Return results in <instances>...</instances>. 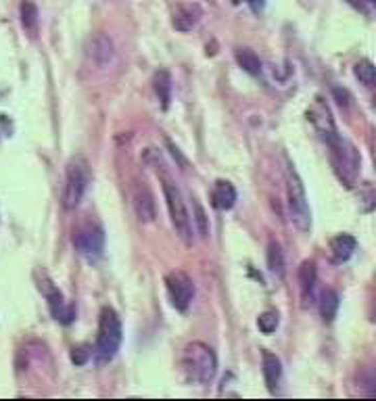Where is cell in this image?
<instances>
[{
  "label": "cell",
  "mask_w": 376,
  "mask_h": 401,
  "mask_svg": "<svg viewBox=\"0 0 376 401\" xmlns=\"http://www.w3.org/2000/svg\"><path fill=\"white\" fill-rule=\"evenodd\" d=\"M180 368L190 383L207 385L218 374V356L209 345L201 341H193L182 351Z\"/></svg>",
  "instance_id": "obj_1"
},
{
  "label": "cell",
  "mask_w": 376,
  "mask_h": 401,
  "mask_svg": "<svg viewBox=\"0 0 376 401\" xmlns=\"http://www.w3.org/2000/svg\"><path fill=\"white\" fill-rule=\"evenodd\" d=\"M285 176H287V199H289V213H291V222L301 230L308 232L312 228V213H310V205H308V195H306V186L295 169V165L287 159V167H285Z\"/></svg>",
  "instance_id": "obj_2"
},
{
  "label": "cell",
  "mask_w": 376,
  "mask_h": 401,
  "mask_svg": "<svg viewBox=\"0 0 376 401\" xmlns=\"http://www.w3.org/2000/svg\"><path fill=\"white\" fill-rule=\"evenodd\" d=\"M90 163L77 155V157H71L69 163H67V169H65V186H63V207L65 209H75L86 190H88V184H90Z\"/></svg>",
  "instance_id": "obj_3"
},
{
  "label": "cell",
  "mask_w": 376,
  "mask_h": 401,
  "mask_svg": "<svg viewBox=\"0 0 376 401\" xmlns=\"http://www.w3.org/2000/svg\"><path fill=\"white\" fill-rule=\"evenodd\" d=\"M121 345V322L115 310L103 308L98 318V335L94 345V356L98 362H111Z\"/></svg>",
  "instance_id": "obj_4"
},
{
  "label": "cell",
  "mask_w": 376,
  "mask_h": 401,
  "mask_svg": "<svg viewBox=\"0 0 376 401\" xmlns=\"http://www.w3.org/2000/svg\"><path fill=\"white\" fill-rule=\"evenodd\" d=\"M163 195H165L170 220H172V226H174L176 234L186 245H190L193 243V220L188 215V209H186V203H184V197H182L180 188L170 178H163Z\"/></svg>",
  "instance_id": "obj_5"
},
{
  "label": "cell",
  "mask_w": 376,
  "mask_h": 401,
  "mask_svg": "<svg viewBox=\"0 0 376 401\" xmlns=\"http://www.w3.org/2000/svg\"><path fill=\"white\" fill-rule=\"evenodd\" d=\"M326 144L331 146V153H333V163L339 172V176L352 186L356 174L360 172V153L358 149L343 136H339V132L331 138H326Z\"/></svg>",
  "instance_id": "obj_6"
},
{
  "label": "cell",
  "mask_w": 376,
  "mask_h": 401,
  "mask_svg": "<svg viewBox=\"0 0 376 401\" xmlns=\"http://www.w3.org/2000/svg\"><path fill=\"white\" fill-rule=\"evenodd\" d=\"M73 247L86 259H98L105 251V232L98 224L86 222L73 230Z\"/></svg>",
  "instance_id": "obj_7"
},
{
  "label": "cell",
  "mask_w": 376,
  "mask_h": 401,
  "mask_svg": "<svg viewBox=\"0 0 376 401\" xmlns=\"http://www.w3.org/2000/svg\"><path fill=\"white\" fill-rule=\"evenodd\" d=\"M165 289H167L172 305L178 312H186L190 308L193 297H195V282L186 272H182V270L170 272L165 276Z\"/></svg>",
  "instance_id": "obj_8"
},
{
  "label": "cell",
  "mask_w": 376,
  "mask_h": 401,
  "mask_svg": "<svg viewBox=\"0 0 376 401\" xmlns=\"http://www.w3.org/2000/svg\"><path fill=\"white\" fill-rule=\"evenodd\" d=\"M132 205H134V211H136L140 222L149 224V222H153L157 218L155 197H153V192H151V188L146 186L144 180L134 182V186H132Z\"/></svg>",
  "instance_id": "obj_9"
},
{
  "label": "cell",
  "mask_w": 376,
  "mask_h": 401,
  "mask_svg": "<svg viewBox=\"0 0 376 401\" xmlns=\"http://www.w3.org/2000/svg\"><path fill=\"white\" fill-rule=\"evenodd\" d=\"M308 119L314 123V128L320 132V136H322L324 140L337 134V126H335L333 113H331L329 105H326L320 96H318V98L312 103V107L308 109Z\"/></svg>",
  "instance_id": "obj_10"
},
{
  "label": "cell",
  "mask_w": 376,
  "mask_h": 401,
  "mask_svg": "<svg viewBox=\"0 0 376 401\" xmlns=\"http://www.w3.org/2000/svg\"><path fill=\"white\" fill-rule=\"evenodd\" d=\"M40 291L44 293V297H46V301H48V310H50L52 318H54L57 322H61V324H69V322L73 320V310L65 303L61 291H59L52 282H48V280H44V282L40 285Z\"/></svg>",
  "instance_id": "obj_11"
},
{
  "label": "cell",
  "mask_w": 376,
  "mask_h": 401,
  "mask_svg": "<svg viewBox=\"0 0 376 401\" xmlns=\"http://www.w3.org/2000/svg\"><path fill=\"white\" fill-rule=\"evenodd\" d=\"M88 56L96 67H107L115 56L113 40L107 33H94L88 40Z\"/></svg>",
  "instance_id": "obj_12"
},
{
  "label": "cell",
  "mask_w": 376,
  "mask_h": 401,
  "mask_svg": "<svg viewBox=\"0 0 376 401\" xmlns=\"http://www.w3.org/2000/svg\"><path fill=\"white\" fill-rule=\"evenodd\" d=\"M234 203H236V188L226 180H218L211 190V205L220 211H228L234 207Z\"/></svg>",
  "instance_id": "obj_13"
},
{
  "label": "cell",
  "mask_w": 376,
  "mask_h": 401,
  "mask_svg": "<svg viewBox=\"0 0 376 401\" xmlns=\"http://www.w3.org/2000/svg\"><path fill=\"white\" fill-rule=\"evenodd\" d=\"M358 247V241L352 236V234H339L331 241V255H333V262L335 264H343L347 262L354 251Z\"/></svg>",
  "instance_id": "obj_14"
},
{
  "label": "cell",
  "mask_w": 376,
  "mask_h": 401,
  "mask_svg": "<svg viewBox=\"0 0 376 401\" xmlns=\"http://www.w3.org/2000/svg\"><path fill=\"white\" fill-rule=\"evenodd\" d=\"M262 360H264V381H266V387H268L270 391H274V389L278 387L280 379H283V364H280V360H278L274 354H270V351H264V354H262Z\"/></svg>",
  "instance_id": "obj_15"
},
{
  "label": "cell",
  "mask_w": 376,
  "mask_h": 401,
  "mask_svg": "<svg viewBox=\"0 0 376 401\" xmlns=\"http://www.w3.org/2000/svg\"><path fill=\"white\" fill-rule=\"evenodd\" d=\"M19 15H21V25L23 29L29 33V36H36L38 33V6L33 0H21V6H19Z\"/></svg>",
  "instance_id": "obj_16"
},
{
  "label": "cell",
  "mask_w": 376,
  "mask_h": 401,
  "mask_svg": "<svg viewBox=\"0 0 376 401\" xmlns=\"http://www.w3.org/2000/svg\"><path fill=\"white\" fill-rule=\"evenodd\" d=\"M299 282H301L303 299H312V293H314V287H316V264L312 259L301 264V268H299Z\"/></svg>",
  "instance_id": "obj_17"
},
{
  "label": "cell",
  "mask_w": 376,
  "mask_h": 401,
  "mask_svg": "<svg viewBox=\"0 0 376 401\" xmlns=\"http://www.w3.org/2000/svg\"><path fill=\"white\" fill-rule=\"evenodd\" d=\"M155 92H157V96L161 100V107L167 109L170 100H172V77L163 69L155 73Z\"/></svg>",
  "instance_id": "obj_18"
},
{
  "label": "cell",
  "mask_w": 376,
  "mask_h": 401,
  "mask_svg": "<svg viewBox=\"0 0 376 401\" xmlns=\"http://www.w3.org/2000/svg\"><path fill=\"white\" fill-rule=\"evenodd\" d=\"M236 61H239V65L247 73H251V75H260L262 73V61H260V56L251 48H239L236 50Z\"/></svg>",
  "instance_id": "obj_19"
},
{
  "label": "cell",
  "mask_w": 376,
  "mask_h": 401,
  "mask_svg": "<svg viewBox=\"0 0 376 401\" xmlns=\"http://www.w3.org/2000/svg\"><path fill=\"white\" fill-rule=\"evenodd\" d=\"M337 310H339V295L335 291H324L322 297H320V314L326 322H333L335 316H337Z\"/></svg>",
  "instance_id": "obj_20"
},
{
  "label": "cell",
  "mask_w": 376,
  "mask_h": 401,
  "mask_svg": "<svg viewBox=\"0 0 376 401\" xmlns=\"http://www.w3.org/2000/svg\"><path fill=\"white\" fill-rule=\"evenodd\" d=\"M268 268L274 276L285 278V255H283L278 243H270V247H268Z\"/></svg>",
  "instance_id": "obj_21"
},
{
  "label": "cell",
  "mask_w": 376,
  "mask_h": 401,
  "mask_svg": "<svg viewBox=\"0 0 376 401\" xmlns=\"http://www.w3.org/2000/svg\"><path fill=\"white\" fill-rule=\"evenodd\" d=\"M197 15L193 13L190 6H180L176 13H174V27L180 29V31H190L195 25H197Z\"/></svg>",
  "instance_id": "obj_22"
},
{
  "label": "cell",
  "mask_w": 376,
  "mask_h": 401,
  "mask_svg": "<svg viewBox=\"0 0 376 401\" xmlns=\"http://www.w3.org/2000/svg\"><path fill=\"white\" fill-rule=\"evenodd\" d=\"M193 220L197 224V232L201 239H207L209 236V220H207V213L205 209L201 207V203L197 199H193Z\"/></svg>",
  "instance_id": "obj_23"
},
{
  "label": "cell",
  "mask_w": 376,
  "mask_h": 401,
  "mask_svg": "<svg viewBox=\"0 0 376 401\" xmlns=\"http://www.w3.org/2000/svg\"><path fill=\"white\" fill-rule=\"evenodd\" d=\"M354 73H356V77L364 84V86H373L376 80V71H375V65L370 63V61H360L356 67H354Z\"/></svg>",
  "instance_id": "obj_24"
},
{
  "label": "cell",
  "mask_w": 376,
  "mask_h": 401,
  "mask_svg": "<svg viewBox=\"0 0 376 401\" xmlns=\"http://www.w3.org/2000/svg\"><path fill=\"white\" fill-rule=\"evenodd\" d=\"M278 314L276 312H264L260 318H257V326L264 335H272L276 328H278Z\"/></svg>",
  "instance_id": "obj_25"
},
{
  "label": "cell",
  "mask_w": 376,
  "mask_h": 401,
  "mask_svg": "<svg viewBox=\"0 0 376 401\" xmlns=\"http://www.w3.org/2000/svg\"><path fill=\"white\" fill-rule=\"evenodd\" d=\"M92 356V349L90 347H75L73 351H71V362L73 364H77V366H82V364H86L88 362V358Z\"/></svg>",
  "instance_id": "obj_26"
},
{
  "label": "cell",
  "mask_w": 376,
  "mask_h": 401,
  "mask_svg": "<svg viewBox=\"0 0 376 401\" xmlns=\"http://www.w3.org/2000/svg\"><path fill=\"white\" fill-rule=\"evenodd\" d=\"M245 2H249L255 13H262V10H264V0H245Z\"/></svg>",
  "instance_id": "obj_27"
},
{
  "label": "cell",
  "mask_w": 376,
  "mask_h": 401,
  "mask_svg": "<svg viewBox=\"0 0 376 401\" xmlns=\"http://www.w3.org/2000/svg\"><path fill=\"white\" fill-rule=\"evenodd\" d=\"M349 2H352L354 6H358V8H362V10H364V0H349Z\"/></svg>",
  "instance_id": "obj_28"
}]
</instances>
